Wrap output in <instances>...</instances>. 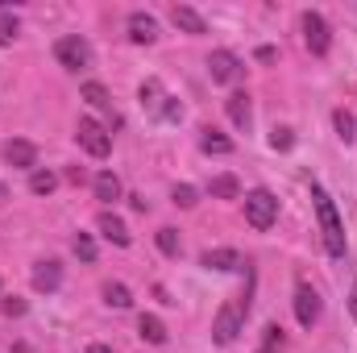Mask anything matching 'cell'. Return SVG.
I'll return each instance as SVG.
<instances>
[{
  "instance_id": "2",
  "label": "cell",
  "mask_w": 357,
  "mask_h": 353,
  "mask_svg": "<svg viewBox=\"0 0 357 353\" xmlns=\"http://www.w3.org/2000/svg\"><path fill=\"white\" fill-rule=\"evenodd\" d=\"M245 316H250V287H245V295L229 299V303L216 312V320H212V337H216V345H233L237 333L245 329Z\"/></svg>"
},
{
  "instance_id": "35",
  "label": "cell",
  "mask_w": 357,
  "mask_h": 353,
  "mask_svg": "<svg viewBox=\"0 0 357 353\" xmlns=\"http://www.w3.org/2000/svg\"><path fill=\"white\" fill-rule=\"evenodd\" d=\"M0 200H8V187H4V183H0Z\"/></svg>"
},
{
  "instance_id": "34",
  "label": "cell",
  "mask_w": 357,
  "mask_h": 353,
  "mask_svg": "<svg viewBox=\"0 0 357 353\" xmlns=\"http://www.w3.org/2000/svg\"><path fill=\"white\" fill-rule=\"evenodd\" d=\"M88 353H112V350H108V345H91Z\"/></svg>"
},
{
  "instance_id": "8",
  "label": "cell",
  "mask_w": 357,
  "mask_h": 353,
  "mask_svg": "<svg viewBox=\"0 0 357 353\" xmlns=\"http://www.w3.org/2000/svg\"><path fill=\"white\" fill-rule=\"evenodd\" d=\"M208 75H212V84H237V75H241V59H237L233 50H212V59H208Z\"/></svg>"
},
{
  "instance_id": "3",
  "label": "cell",
  "mask_w": 357,
  "mask_h": 353,
  "mask_svg": "<svg viewBox=\"0 0 357 353\" xmlns=\"http://www.w3.org/2000/svg\"><path fill=\"white\" fill-rule=\"evenodd\" d=\"M245 220H250L258 233H266L270 225L278 220V200L270 195L266 187H254V191L245 195Z\"/></svg>"
},
{
  "instance_id": "1",
  "label": "cell",
  "mask_w": 357,
  "mask_h": 353,
  "mask_svg": "<svg viewBox=\"0 0 357 353\" xmlns=\"http://www.w3.org/2000/svg\"><path fill=\"white\" fill-rule=\"evenodd\" d=\"M312 200H316V216H320V233H324V250L333 258H345V225L337 216V204L328 200V191L316 183L312 187Z\"/></svg>"
},
{
  "instance_id": "11",
  "label": "cell",
  "mask_w": 357,
  "mask_h": 353,
  "mask_svg": "<svg viewBox=\"0 0 357 353\" xmlns=\"http://www.w3.org/2000/svg\"><path fill=\"white\" fill-rule=\"evenodd\" d=\"M96 229H100V233H104V237H108L112 246H121V250H125V246L133 241V237H129V229H125V220H121V216H112V212H100Z\"/></svg>"
},
{
  "instance_id": "22",
  "label": "cell",
  "mask_w": 357,
  "mask_h": 353,
  "mask_svg": "<svg viewBox=\"0 0 357 353\" xmlns=\"http://www.w3.org/2000/svg\"><path fill=\"white\" fill-rule=\"evenodd\" d=\"M104 303L108 308H129L133 299H129V287L125 283H104Z\"/></svg>"
},
{
  "instance_id": "17",
  "label": "cell",
  "mask_w": 357,
  "mask_h": 353,
  "mask_svg": "<svg viewBox=\"0 0 357 353\" xmlns=\"http://www.w3.org/2000/svg\"><path fill=\"white\" fill-rule=\"evenodd\" d=\"M199 150H204V154H233V142H229L220 129L208 125V129H199Z\"/></svg>"
},
{
  "instance_id": "14",
  "label": "cell",
  "mask_w": 357,
  "mask_h": 353,
  "mask_svg": "<svg viewBox=\"0 0 357 353\" xmlns=\"http://www.w3.org/2000/svg\"><path fill=\"white\" fill-rule=\"evenodd\" d=\"M225 108H229V121H233L237 129H250V117H254V112H250V96H245V91H233V96L225 100Z\"/></svg>"
},
{
  "instance_id": "4",
  "label": "cell",
  "mask_w": 357,
  "mask_h": 353,
  "mask_svg": "<svg viewBox=\"0 0 357 353\" xmlns=\"http://www.w3.org/2000/svg\"><path fill=\"white\" fill-rule=\"evenodd\" d=\"M54 59L67 67V71H88L91 67V46L79 38V33H67L54 42Z\"/></svg>"
},
{
  "instance_id": "26",
  "label": "cell",
  "mask_w": 357,
  "mask_h": 353,
  "mask_svg": "<svg viewBox=\"0 0 357 353\" xmlns=\"http://www.w3.org/2000/svg\"><path fill=\"white\" fill-rule=\"evenodd\" d=\"M333 125H337V137H341V142H354V117H349L345 108L333 112Z\"/></svg>"
},
{
  "instance_id": "33",
  "label": "cell",
  "mask_w": 357,
  "mask_h": 353,
  "mask_svg": "<svg viewBox=\"0 0 357 353\" xmlns=\"http://www.w3.org/2000/svg\"><path fill=\"white\" fill-rule=\"evenodd\" d=\"M349 312H354V320H357V283H354V295H349Z\"/></svg>"
},
{
  "instance_id": "5",
  "label": "cell",
  "mask_w": 357,
  "mask_h": 353,
  "mask_svg": "<svg viewBox=\"0 0 357 353\" xmlns=\"http://www.w3.org/2000/svg\"><path fill=\"white\" fill-rule=\"evenodd\" d=\"M75 142L88 150L91 158H108V150H112V137H108V129H104L100 121H91V117H84V121H79V129H75Z\"/></svg>"
},
{
  "instance_id": "32",
  "label": "cell",
  "mask_w": 357,
  "mask_h": 353,
  "mask_svg": "<svg viewBox=\"0 0 357 353\" xmlns=\"http://www.w3.org/2000/svg\"><path fill=\"white\" fill-rule=\"evenodd\" d=\"M4 312H8V316H21V312H25V303H21V299H4Z\"/></svg>"
},
{
  "instance_id": "13",
  "label": "cell",
  "mask_w": 357,
  "mask_h": 353,
  "mask_svg": "<svg viewBox=\"0 0 357 353\" xmlns=\"http://www.w3.org/2000/svg\"><path fill=\"white\" fill-rule=\"evenodd\" d=\"M59 283H63V266L54 262V258L33 266V287L38 291H59Z\"/></svg>"
},
{
  "instance_id": "24",
  "label": "cell",
  "mask_w": 357,
  "mask_h": 353,
  "mask_svg": "<svg viewBox=\"0 0 357 353\" xmlns=\"http://www.w3.org/2000/svg\"><path fill=\"white\" fill-rule=\"evenodd\" d=\"M54 187H59V179L50 175V171H33V175H29V191H33V195H50Z\"/></svg>"
},
{
  "instance_id": "30",
  "label": "cell",
  "mask_w": 357,
  "mask_h": 353,
  "mask_svg": "<svg viewBox=\"0 0 357 353\" xmlns=\"http://www.w3.org/2000/svg\"><path fill=\"white\" fill-rule=\"evenodd\" d=\"M270 146H274V150H291V146H295L291 129H274V133H270Z\"/></svg>"
},
{
  "instance_id": "18",
  "label": "cell",
  "mask_w": 357,
  "mask_h": 353,
  "mask_svg": "<svg viewBox=\"0 0 357 353\" xmlns=\"http://www.w3.org/2000/svg\"><path fill=\"white\" fill-rule=\"evenodd\" d=\"M96 200H104V204L121 200V179L112 175V171H100L96 175Z\"/></svg>"
},
{
  "instance_id": "15",
  "label": "cell",
  "mask_w": 357,
  "mask_h": 353,
  "mask_svg": "<svg viewBox=\"0 0 357 353\" xmlns=\"http://www.w3.org/2000/svg\"><path fill=\"white\" fill-rule=\"evenodd\" d=\"M199 262L208 266V270H241V266H245L237 250H208V254H204Z\"/></svg>"
},
{
  "instance_id": "6",
  "label": "cell",
  "mask_w": 357,
  "mask_h": 353,
  "mask_svg": "<svg viewBox=\"0 0 357 353\" xmlns=\"http://www.w3.org/2000/svg\"><path fill=\"white\" fill-rule=\"evenodd\" d=\"M303 42H307V50L316 54V59H324L328 54V46H333V29H328V21L320 17V13H303Z\"/></svg>"
},
{
  "instance_id": "29",
  "label": "cell",
  "mask_w": 357,
  "mask_h": 353,
  "mask_svg": "<svg viewBox=\"0 0 357 353\" xmlns=\"http://www.w3.org/2000/svg\"><path fill=\"white\" fill-rule=\"evenodd\" d=\"M17 29H21L17 17H13V13H0V46H8V42L17 38Z\"/></svg>"
},
{
  "instance_id": "25",
  "label": "cell",
  "mask_w": 357,
  "mask_h": 353,
  "mask_svg": "<svg viewBox=\"0 0 357 353\" xmlns=\"http://www.w3.org/2000/svg\"><path fill=\"white\" fill-rule=\"evenodd\" d=\"M171 200H175L178 208H195V204H199V191H195L191 183H178L175 191H171Z\"/></svg>"
},
{
  "instance_id": "16",
  "label": "cell",
  "mask_w": 357,
  "mask_h": 353,
  "mask_svg": "<svg viewBox=\"0 0 357 353\" xmlns=\"http://www.w3.org/2000/svg\"><path fill=\"white\" fill-rule=\"evenodd\" d=\"M137 96H142V108H146V112H154V117H162V104H167V91H162V84H158V80H146Z\"/></svg>"
},
{
  "instance_id": "23",
  "label": "cell",
  "mask_w": 357,
  "mask_h": 353,
  "mask_svg": "<svg viewBox=\"0 0 357 353\" xmlns=\"http://www.w3.org/2000/svg\"><path fill=\"white\" fill-rule=\"evenodd\" d=\"M282 345H287L282 329H278V324H266V329H262V350L258 353H282Z\"/></svg>"
},
{
  "instance_id": "20",
  "label": "cell",
  "mask_w": 357,
  "mask_h": 353,
  "mask_svg": "<svg viewBox=\"0 0 357 353\" xmlns=\"http://www.w3.org/2000/svg\"><path fill=\"white\" fill-rule=\"evenodd\" d=\"M84 100H88L91 108H100V112H112V96H108V88L104 84H84Z\"/></svg>"
},
{
  "instance_id": "9",
  "label": "cell",
  "mask_w": 357,
  "mask_h": 353,
  "mask_svg": "<svg viewBox=\"0 0 357 353\" xmlns=\"http://www.w3.org/2000/svg\"><path fill=\"white\" fill-rule=\"evenodd\" d=\"M4 163H8V167H21V171H29V167L38 163V150H33V142H25V137H13V142H4Z\"/></svg>"
},
{
  "instance_id": "12",
  "label": "cell",
  "mask_w": 357,
  "mask_h": 353,
  "mask_svg": "<svg viewBox=\"0 0 357 353\" xmlns=\"http://www.w3.org/2000/svg\"><path fill=\"white\" fill-rule=\"evenodd\" d=\"M171 21H175L183 33H208L204 17H199V13H195L191 4H175V8H171Z\"/></svg>"
},
{
  "instance_id": "27",
  "label": "cell",
  "mask_w": 357,
  "mask_h": 353,
  "mask_svg": "<svg viewBox=\"0 0 357 353\" xmlns=\"http://www.w3.org/2000/svg\"><path fill=\"white\" fill-rule=\"evenodd\" d=\"M158 250H162L167 258H178V250H183V246H178L175 229H158Z\"/></svg>"
},
{
  "instance_id": "21",
  "label": "cell",
  "mask_w": 357,
  "mask_h": 353,
  "mask_svg": "<svg viewBox=\"0 0 357 353\" xmlns=\"http://www.w3.org/2000/svg\"><path fill=\"white\" fill-rule=\"evenodd\" d=\"M208 191H212L216 200H237V195H241V183H237L233 175H216V179H212V187H208Z\"/></svg>"
},
{
  "instance_id": "7",
  "label": "cell",
  "mask_w": 357,
  "mask_h": 353,
  "mask_svg": "<svg viewBox=\"0 0 357 353\" xmlns=\"http://www.w3.org/2000/svg\"><path fill=\"white\" fill-rule=\"evenodd\" d=\"M295 320L303 329H312L320 320V295H316L312 283H295Z\"/></svg>"
},
{
  "instance_id": "28",
  "label": "cell",
  "mask_w": 357,
  "mask_h": 353,
  "mask_svg": "<svg viewBox=\"0 0 357 353\" xmlns=\"http://www.w3.org/2000/svg\"><path fill=\"white\" fill-rule=\"evenodd\" d=\"M71 250H75V254H79L84 262H96V241H91V233H75Z\"/></svg>"
},
{
  "instance_id": "31",
  "label": "cell",
  "mask_w": 357,
  "mask_h": 353,
  "mask_svg": "<svg viewBox=\"0 0 357 353\" xmlns=\"http://www.w3.org/2000/svg\"><path fill=\"white\" fill-rule=\"evenodd\" d=\"M183 117V104H178L175 96H167V104H162V117L158 121H178Z\"/></svg>"
},
{
  "instance_id": "19",
  "label": "cell",
  "mask_w": 357,
  "mask_h": 353,
  "mask_svg": "<svg viewBox=\"0 0 357 353\" xmlns=\"http://www.w3.org/2000/svg\"><path fill=\"white\" fill-rule=\"evenodd\" d=\"M137 333H142V341H150V345H162V341H167V324H162L158 316H142V320H137Z\"/></svg>"
},
{
  "instance_id": "10",
  "label": "cell",
  "mask_w": 357,
  "mask_h": 353,
  "mask_svg": "<svg viewBox=\"0 0 357 353\" xmlns=\"http://www.w3.org/2000/svg\"><path fill=\"white\" fill-rule=\"evenodd\" d=\"M129 38H133L137 46L158 42V21H154L150 13H129Z\"/></svg>"
}]
</instances>
